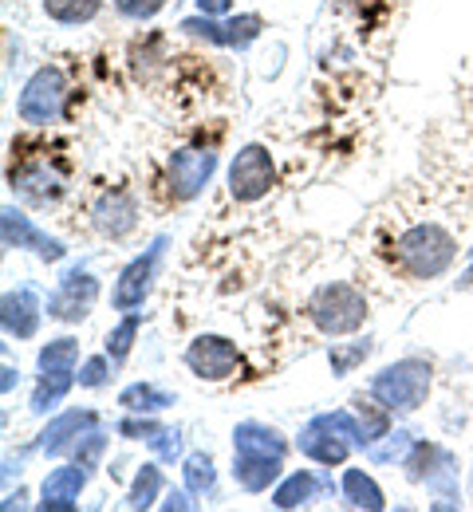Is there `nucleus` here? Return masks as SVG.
Wrapping results in <instances>:
<instances>
[{"label":"nucleus","instance_id":"nucleus-19","mask_svg":"<svg viewBox=\"0 0 473 512\" xmlns=\"http://www.w3.org/2000/svg\"><path fill=\"white\" fill-rule=\"evenodd\" d=\"M91 481V469L79 465V461H60L56 469H48L44 485H40V501L36 509L40 512H71L79 509V497Z\"/></svg>","mask_w":473,"mask_h":512},{"label":"nucleus","instance_id":"nucleus-7","mask_svg":"<svg viewBox=\"0 0 473 512\" xmlns=\"http://www.w3.org/2000/svg\"><path fill=\"white\" fill-rule=\"evenodd\" d=\"M410 485H422L426 493H434L438 501H454L462 505V489H458V457L454 449L430 438H418L414 449L406 453V461L399 465Z\"/></svg>","mask_w":473,"mask_h":512},{"label":"nucleus","instance_id":"nucleus-6","mask_svg":"<svg viewBox=\"0 0 473 512\" xmlns=\"http://www.w3.org/2000/svg\"><path fill=\"white\" fill-rule=\"evenodd\" d=\"M68 103H71L68 71L56 64H44L24 79V87L16 95V119L32 130H48L68 115Z\"/></svg>","mask_w":473,"mask_h":512},{"label":"nucleus","instance_id":"nucleus-35","mask_svg":"<svg viewBox=\"0 0 473 512\" xmlns=\"http://www.w3.org/2000/svg\"><path fill=\"white\" fill-rule=\"evenodd\" d=\"M107 446H111V434L99 426V430H91L79 446H75V453H71V461H79V465H87L91 473L103 465V457H107Z\"/></svg>","mask_w":473,"mask_h":512},{"label":"nucleus","instance_id":"nucleus-25","mask_svg":"<svg viewBox=\"0 0 473 512\" xmlns=\"http://www.w3.org/2000/svg\"><path fill=\"white\" fill-rule=\"evenodd\" d=\"M75 383H79L75 371H36V386H32V402H28V410H32L36 418L56 414V406L68 398Z\"/></svg>","mask_w":473,"mask_h":512},{"label":"nucleus","instance_id":"nucleus-31","mask_svg":"<svg viewBox=\"0 0 473 512\" xmlns=\"http://www.w3.org/2000/svg\"><path fill=\"white\" fill-rule=\"evenodd\" d=\"M79 339L75 335H56L36 351V371H79Z\"/></svg>","mask_w":473,"mask_h":512},{"label":"nucleus","instance_id":"nucleus-24","mask_svg":"<svg viewBox=\"0 0 473 512\" xmlns=\"http://www.w3.org/2000/svg\"><path fill=\"white\" fill-rule=\"evenodd\" d=\"M119 406H123V414H162V410L178 406V394L170 386L138 379L119 390Z\"/></svg>","mask_w":473,"mask_h":512},{"label":"nucleus","instance_id":"nucleus-23","mask_svg":"<svg viewBox=\"0 0 473 512\" xmlns=\"http://www.w3.org/2000/svg\"><path fill=\"white\" fill-rule=\"evenodd\" d=\"M166 493V473H162V461H142L135 469V481L127 485V497H123V509L131 512H146V509H158Z\"/></svg>","mask_w":473,"mask_h":512},{"label":"nucleus","instance_id":"nucleus-5","mask_svg":"<svg viewBox=\"0 0 473 512\" xmlns=\"http://www.w3.org/2000/svg\"><path fill=\"white\" fill-rule=\"evenodd\" d=\"M304 316L312 320V327L328 339H343V335H355L363 331V323L371 316V304L363 296V288L347 284V280H328L320 284L308 304H304Z\"/></svg>","mask_w":473,"mask_h":512},{"label":"nucleus","instance_id":"nucleus-26","mask_svg":"<svg viewBox=\"0 0 473 512\" xmlns=\"http://www.w3.org/2000/svg\"><path fill=\"white\" fill-rule=\"evenodd\" d=\"M351 414H355V422H359V438H363V449L375 446L383 434H391L395 430V414L383 406V402H375L371 394L363 398H351Z\"/></svg>","mask_w":473,"mask_h":512},{"label":"nucleus","instance_id":"nucleus-30","mask_svg":"<svg viewBox=\"0 0 473 512\" xmlns=\"http://www.w3.org/2000/svg\"><path fill=\"white\" fill-rule=\"evenodd\" d=\"M142 323H146V316H142V312H123V316H119V323L107 331V339H103V351H107V355H111L119 367L131 359V351H135Z\"/></svg>","mask_w":473,"mask_h":512},{"label":"nucleus","instance_id":"nucleus-22","mask_svg":"<svg viewBox=\"0 0 473 512\" xmlns=\"http://www.w3.org/2000/svg\"><path fill=\"white\" fill-rule=\"evenodd\" d=\"M339 497L347 509H367V512H383L387 509V493L379 489V481L363 469V465H347L343 477H339Z\"/></svg>","mask_w":473,"mask_h":512},{"label":"nucleus","instance_id":"nucleus-32","mask_svg":"<svg viewBox=\"0 0 473 512\" xmlns=\"http://www.w3.org/2000/svg\"><path fill=\"white\" fill-rule=\"evenodd\" d=\"M414 430H406V426H395L391 434H383L375 446H367L363 449V457L371 461V465H403L406 461V453L414 449Z\"/></svg>","mask_w":473,"mask_h":512},{"label":"nucleus","instance_id":"nucleus-4","mask_svg":"<svg viewBox=\"0 0 473 512\" xmlns=\"http://www.w3.org/2000/svg\"><path fill=\"white\" fill-rule=\"evenodd\" d=\"M434 390V363L426 355H403L387 367H379L367 383V394L383 402L391 414H414L426 406Z\"/></svg>","mask_w":473,"mask_h":512},{"label":"nucleus","instance_id":"nucleus-14","mask_svg":"<svg viewBox=\"0 0 473 512\" xmlns=\"http://www.w3.org/2000/svg\"><path fill=\"white\" fill-rule=\"evenodd\" d=\"M99 426H103V418H99V410H91V406H68V410H56V414H48V422H44V430L36 434L32 449H36L40 457L64 461V457H71L75 446H79L91 430H99Z\"/></svg>","mask_w":473,"mask_h":512},{"label":"nucleus","instance_id":"nucleus-37","mask_svg":"<svg viewBox=\"0 0 473 512\" xmlns=\"http://www.w3.org/2000/svg\"><path fill=\"white\" fill-rule=\"evenodd\" d=\"M154 48H162V36H146V40L131 44V60H135L138 71H150L158 60H166V56H154Z\"/></svg>","mask_w":473,"mask_h":512},{"label":"nucleus","instance_id":"nucleus-38","mask_svg":"<svg viewBox=\"0 0 473 512\" xmlns=\"http://www.w3.org/2000/svg\"><path fill=\"white\" fill-rule=\"evenodd\" d=\"M202 16H229L233 12V0H194Z\"/></svg>","mask_w":473,"mask_h":512},{"label":"nucleus","instance_id":"nucleus-15","mask_svg":"<svg viewBox=\"0 0 473 512\" xmlns=\"http://www.w3.org/2000/svg\"><path fill=\"white\" fill-rule=\"evenodd\" d=\"M0 241H4L8 253H32L40 256L44 264H60L71 253L60 237H52L48 229H40L20 205H4L0 209Z\"/></svg>","mask_w":473,"mask_h":512},{"label":"nucleus","instance_id":"nucleus-36","mask_svg":"<svg viewBox=\"0 0 473 512\" xmlns=\"http://www.w3.org/2000/svg\"><path fill=\"white\" fill-rule=\"evenodd\" d=\"M111 4H115V12H119L123 20H131V24H146V20L162 16V8H166L170 0H111Z\"/></svg>","mask_w":473,"mask_h":512},{"label":"nucleus","instance_id":"nucleus-16","mask_svg":"<svg viewBox=\"0 0 473 512\" xmlns=\"http://www.w3.org/2000/svg\"><path fill=\"white\" fill-rule=\"evenodd\" d=\"M44 316H48V300H40V292L32 284H16V288H8L0 296V327L16 343L36 339Z\"/></svg>","mask_w":473,"mask_h":512},{"label":"nucleus","instance_id":"nucleus-17","mask_svg":"<svg viewBox=\"0 0 473 512\" xmlns=\"http://www.w3.org/2000/svg\"><path fill=\"white\" fill-rule=\"evenodd\" d=\"M138 197L123 186L115 190H103L95 201H91V225L103 241H127L138 229Z\"/></svg>","mask_w":473,"mask_h":512},{"label":"nucleus","instance_id":"nucleus-13","mask_svg":"<svg viewBox=\"0 0 473 512\" xmlns=\"http://www.w3.org/2000/svg\"><path fill=\"white\" fill-rule=\"evenodd\" d=\"M217 146H178L166 162V190L178 205H190L217 174Z\"/></svg>","mask_w":473,"mask_h":512},{"label":"nucleus","instance_id":"nucleus-27","mask_svg":"<svg viewBox=\"0 0 473 512\" xmlns=\"http://www.w3.org/2000/svg\"><path fill=\"white\" fill-rule=\"evenodd\" d=\"M182 485H186L198 501L217 493V461H213L209 449H190V453L182 457Z\"/></svg>","mask_w":473,"mask_h":512},{"label":"nucleus","instance_id":"nucleus-40","mask_svg":"<svg viewBox=\"0 0 473 512\" xmlns=\"http://www.w3.org/2000/svg\"><path fill=\"white\" fill-rule=\"evenodd\" d=\"M24 501H28V493H24V489H16V493H12V489H8V493H4V501H0V509H4V512H12V509H24Z\"/></svg>","mask_w":473,"mask_h":512},{"label":"nucleus","instance_id":"nucleus-29","mask_svg":"<svg viewBox=\"0 0 473 512\" xmlns=\"http://www.w3.org/2000/svg\"><path fill=\"white\" fill-rule=\"evenodd\" d=\"M40 8L60 28H83L103 12V0H40Z\"/></svg>","mask_w":473,"mask_h":512},{"label":"nucleus","instance_id":"nucleus-21","mask_svg":"<svg viewBox=\"0 0 473 512\" xmlns=\"http://www.w3.org/2000/svg\"><path fill=\"white\" fill-rule=\"evenodd\" d=\"M296 442H288L276 426L269 422H257V418H245L233 426V453H253V457H288V449Z\"/></svg>","mask_w":473,"mask_h":512},{"label":"nucleus","instance_id":"nucleus-9","mask_svg":"<svg viewBox=\"0 0 473 512\" xmlns=\"http://www.w3.org/2000/svg\"><path fill=\"white\" fill-rule=\"evenodd\" d=\"M225 186L237 205H257L265 201L276 186V158L265 142H245L225 170Z\"/></svg>","mask_w":473,"mask_h":512},{"label":"nucleus","instance_id":"nucleus-12","mask_svg":"<svg viewBox=\"0 0 473 512\" xmlns=\"http://www.w3.org/2000/svg\"><path fill=\"white\" fill-rule=\"evenodd\" d=\"M182 363H186V371H190L194 379H202V383H229V379H237V371L245 367V355H241V347H237L233 339L202 331V335H194V339L186 343Z\"/></svg>","mask_w":473,"mask_h":512},{"label":"nucleus","instance_id":"nucleus-33","mask_svg":"<svg viewBox=\"0 0 473 512\" xmlns=\"http://www.w3.org/2000/svg\"><path fill=\"white\" fill-rule=\"evenodd\" d=\"M146 449L162 461V465H182V457H186V438H182V426H166V422H158V430L146 438Z\"/></svg>","mask_w":473,"mask_h":512},{"label":"nucleus","instance_id":"nucleus-39","mask_svg":"<svg viewBox=\"0 0 473 512\" xmlns=\"http://www.w3.org/2000/svg\"><path fill=\"white\" fill-rule=\"evenodd\" d=\"M0 375H4V379H0V394L8 398V394H12L16 386H20V371H16V367H12L8 359H4V367H0Z\"/></svg>","mask_w":473,"mask_h":512},{"label":"nucleus","instance_id":"nucleus-43","mask_svg":"<svg viewBox=\"0 0 473 512\" xmlns=\"http://www.w3.org/2000/svg\"><path fill=\"white\" fill-rule=\"evenodd\" d=\"M470 256H473V249H470Z\"/></svg>","mask_w":473,"mask_h":512},{"label":"nucleus","instance_id":"nucleus-42","mask_svg":"<svg viewBox=\"0 0 473 512\" xmlns=\"http://www.w3.org/2000/svg\"><path fill=\"white\" fill-rule=\"evenodd\" d=\"M470 497H473V469H470Z\"/></svg>","mask_w":473,"mask_h":512},{"label":"nucleus","instance_id":"nucleus-28","mask_svg":"<svg viewBox=\"0 0 473 512\" xmlns=\"http://www.w3.org/2000/svg\"><path fill=\"white\" fill-rule=\"evenodd\" d=\"M371 355H375V339H371V335H351L347 343H332V347H328V367H332L336 379H347V375H355Z\"/></svg>","mask_w":473,"mask_h":512},{"label":"nucleus","instance_id":"nucleus-3","mask_svg":"<svg viewBox=\"0 0 473 512\" xmlns=\"http://www.w3.org/2000/svg\"><path fill=\"white\" fill-rule=\"evenodd\" d=\"M300 457H308L312 465L320 469H343L351 461L355 449H363L359 438V422L351 410H324V414H312L300 434L292 438Z\"/></svg>","mask_w":473,"mask_h":512},{"label":"nucleus","instance_id":"nucleus-34","mask_svg":"<svg viewBox=\"0 0 473 512\" xmlns=\"http://www.w3.org/2000/svg\"><path fill=\"white\" fill-rule=\"evenodd\" d=\"M115 367H119V363H115L107 351H99V355H87V359L79 363L75 379H79L83 390H103V386H111V379H115Z\"/></svg>","mask_w":473,"mask_h":512},{"label":"nucleus","instance_id":"nucleus-41","mask_svg":"<svg viewBox=\"0 0 473 512\" xmlns=\"http://www.w3.org/2000/svg\"><path fill=\"white\" fill-rule=\"evenodd\" d=\"M454 288H458V292H473V256H470V264H466V272L454 280Z\"/></svg>","mask_w":473,"mask_h":512},{"label":"nucleus","instance_id":"nucleus-10","mask_svg":"<svg viewBox=\"0 0 473 512\" xmlns=\"http://www.w3.org/2000/svg\"><path fill=\"white\" fill-rule=\"evenodd\" d=\"M178 32L182 36H194V40H205L209 48L245 52V48H253L261 40L265 16H257V12H237V16L233 12L229 16H202V12H194V16L178 20Z\"/></svg>","mask_w":473,"mask_h":512},{"label":"nucleus","instance_id":"nucleus-18","mask_svg":"<svg viewBox=\"0 0 473 512\" xmlns=\"http://www.w3.org/2000/svg\"><path fill=\"white\" fill-rule=\"evenodd\" d=\"M332 493H339V485L332 481V469H324V473H316V469H292V473H284L272 485L269 501L272 509L292 512V509H308V505H316L320 497H332Z\"/></svg>","mask_w":473,"mask_h":512},{"label":"nucleus","instance_id":"nucleus-2","mask_svg":"<svg viewBox=\"0 0 473 512\" xmlns=\"http://www.w3.org/2000/svg\"><path fill=\"white\" fill-rule=\"evenodd\" d=\"M8 190L16 193V201L24 205H56L68 193V166L60 158L48 154V146H32V142H12V158H8Z\"/></svg>","mask_w":473,"mask_h":512},{"label":"nucleus","instance_id":"nucleus-11","mask_svg":"<svg viewBox=\"0 0 473 512\" xmlns=\"http://www.w3.org/2000/svg\"><path fill=\"white\" fill-rule=\"evenodd\" d=\"M99 296H103L99 276L87 268V260H75V264H68L60 272L56 288L48 292V320L68 323V327L71 323H83L91 316V308L99 304Z\"/></svg>","mask_w":473,"mask_h":512},{"label":"nucleus","instance_id":"nucleus-1","mask_svg":"<svg viewBox=\"0 0 473 512\" xmlns=\"http://www.w3.org/2000/svg\"><path fill=\"white\" fill-rule=\"evenodd\" d=\"M383 256L399 276L414 280V284H426V280H438L454 268L458 237L438 221H418V225H406L403 233H395L387 241Z\"/></svg>","mask_w":473,"mask_h":512},{"label":"nucleus","instance_id":"nucleus-8","mask_svg":"<svg viewBox=\"0 0 473 512\" xmlns=\"http://www.w3.org/2000/svg\"><path fill=\"white\" fill-rule=\"evenodd\" d=\"M166 249H170V237L158 233L142 253L131 256V260L119 268L115 288H111V308H115V312H142V308H146V300H150V292H154V280H158V268H162V260H166Z\"/></svg>","mask_w":473,"mask_h":512},{"label":"nucleus","instance_id":"nucleus-20","mask_svg":"<svg viewBox=\"0 0 473 512\" xmlns=\"http://www.w3.org/2000/svg\"><path fill=\"white\" fill-rule=\"evenodd\" d=\"M233 481L241 493L249 497H261L272 493V485L284 477V461L280 457H253V453H233V465H229Z\"/></svg>","mask_w":473,"mask_h":512}]
</instances>
